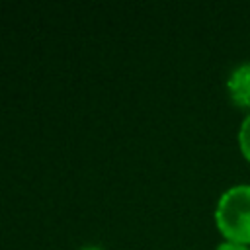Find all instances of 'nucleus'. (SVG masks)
Segmentation results:
<instances>
[{"instance_id":"obj_1","label":"nucleus","mask_w":250,"mask_h":250,"mask_svg":"<svg viewBox=\"0 0 250 250\" xmlns=\"http://www.w3.org/2000/svg\"><path fill=\"white\" fill-rule=\"evenodd\" d=\"M215 223L227 240L250 244V184H236L219 197Z\"/></svg>"},{"instance_id":"obj_2","label":"nucleus","mask_w":250,"mask_h":250,"mask_svg":"<svg viewBox=\"0 0 250 250\" xmlns=\"http://www.w3.org/2000/svg\"><path fill=\"white\" fill-rule=\"evenodd\" d=\"M227 90L238 107H248L250 109V62L238 64L227 80Z\"/></svg>"},{"instance_id":"obj_3","label":"nucleus","mask_w":250,"mask_h":250,"mask_svg":"<svg viewBox=\"0 0 250 250\" xmlns=\"http://www.w3.org/2000/svg\"><path fill=\"white\" fill-rule=\"evenodd\" d=\"M238 146H240V152L246 156V160H250V111L246 113L238 129Z\"/></svg>"},{"instance_id":"obj_4","label":"nucleus","mask_w":250,"mask_h":250,"mask_svg":"<svg viewBox=\"0 0 250 250\" xmlns=\"http://www.w3.org/2000/svg\"><path fill=\"white\" fill-rule=\"evenodd\" d=\"M217 250H250L248 244H240V242H232V240H225L217 246Z\"/></svg>"},{"instance_id":"obj_5","label":"nucleus","mask_w":250,"mask_h":250,"mask_svg":"<svg viewBox=\"0 0 250 250\" xmlns=\"http://www.w3.org/2000/svg\"><path fill=\"white\" fill-rule=\"evenodd\" d=\"M84 250H100V248H84Z\"/></svg>"}]
</instances>
